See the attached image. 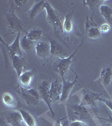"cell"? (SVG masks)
Returning <instances> with one entry per match:
<instances>
[{"label":"cell","mask_w":112,"mask_h":126,"mask_svg":"<svg viewBox=\"0 0 112 126\" xmlns=\"http://www.w3.org/2000/svg\"><path fill=\"white\" fill-rule=\"evenodd\" d=\"M20 33H17L16 34L15 40H14V42L11 45H7L3 41V40L2 38H0V41L3 45H4L7 49V52L9 55V58L10 56H15V55H18V56H23V53H22V49L20 46Z\"/></svg>","instance_id":"9"},{"label":"cell","mask_w":112,"mask_h":126,"mask_svg":"<svg viewBox=\"0 0 112 126\" xmlns=\"http://www.w3.org/2000/svg\"><path fill=\"white\" fill-rule=\"evenodd\" d=\"M50 86H51V83L48 81H43V82H40L39 84V86L37 87V91L40 94V99L43 100L44 103L46 104V106L48 107L49 110L52 113V116H55L54 111L52 107V101L51 99V96H50Z\"/></svg>","instance_id":"6"},{"label":"cell","mask_w":112,"mask_h":126,"mask_svg":"<svg viewBox=\"0 0 112 126\" xmlns=\"http://www.w3.org/2000/svg\"><path fill=\"white\" fill-rule=\"evenodd\" d=\"M111 99H112V95H111Z\"/></svg>","instance_id":"32"},{"label":"cell","mask_w":112,"mask_h":126,"mask_svg":"<svg viewBox=\"0 0 112 126\" xmlns=\"http://www.w3.org/2000/svg\"><path fill=\"white\" fill-rule=\"evenodd\" d=\"M99 30H100L101 33H104V34L109 33V32L111 30V25L109 23L105 22V23H103L100 26H99Z\"/></svg>","instance_id":"26"},{"label":"cell","mask_w":112,"mask_h":126,"mask_svg":"<svg viewBox=\"0 0 112 126\" xmlns=\"http://www.w3.org/2000/svg\"><path fill=\"white\" fill-rule=\"evenodd\" d=\"M62 85L57 80H55L54 82L51 83L50 86V96L52 103L59 102L62 94Z\"/></svg>","instance_id":"13"},{"label":"cell","mask_w":112,"mask_h":126,"mask_svg":"<svg viewBox=\"0 0 112 126\" xmlns=\"http://www.w3.org/2000/svg\"><path fill=\"white\" fill-rule=\"evenodd\" d=\"M12 3L15 4V7H17V8H20V7H22L24 3H27V1H25V0H15V1H11Z\"/></svg>","instance_id":"29"},{"label":"cell","mask_w":112,"mask_h":126,"mask_svg":"<svg viewBox=\"0 0 112 126\" xmlns=\"http://www.w3.org/2000/svg\"><path fill=\"white\" fill-rule=\"evenodd\" d=\"M108 117H109V119H104V120H105L107 122H109L111 125H112V116L110 114V113H108Z\"/></svg>","instance_id":"31"},{"label":"cell","mask_w":112,"mask_h":126,"mask_svg":"<svg viewBox=\"0 0 112 126\" xmlns=\"http://www.w3.org/2000/svg\"><path fill=\"white\" fill-rule=\"evenodd\" d=\"M20 113L23 118V123L25 126H37L36 119L32 114H30L29 112L24 110V109H20Z\"/></svg>","instance_id":"23"},{"label":"cell","mask_w":112,"mask_h":126,"mask_svg":"<svg viewBox=\"0 0 112 126\" xmlns=\"http://www.w3.org/2000/svg\"><path fill=\"white\" fill-rule=\"evenodd\" d=\"M2 101H3V104L7 108H9V109H14L18 104V102L15 99V97L9 93H4L2 95Z\"/></svg>","instance_id":"22"},{"label":"cell","mask_w":112,"mask_h":126,"mask_svg":"<svg viewBox=\"0 0 112 126\" xmlns=\"http://www.w3.org/2000/svg\"><path fill=\"white\" fill-rule=\"evenodd\" d=\"M83 43V40H82V42L79 46L75 49V50L73 52L72 54H70L68 57L63 58V59H58L57 61H56L54 63V66H53V70L56 72L59 76L61 77L62 80L66 79V75L68 74L70 66L72 65L73 62L74 61V56L76 55L77 52L78 51V50L82 47Z\"/></svg>","instance_id":"1"},{"label":"cell","mask_w":112,"mask_h":126,"mask_svg":"<svg viewBox=\"0 0 112 126\" xmlns=\"http://www.w3.org/2000/svg\"><path fill=\"white\" fill-rule=\"evenodd\" d=\"M69 107L73 109V112L74 114L78 115V117L83 118V117H90V113H89V107L83 106L82 104L78 105H69Z\"/></svg>","instance_id":"20"},{"label":"cell","mask_w":112,"mask_h":126,"mask_svg":"<svg viewBox=\"0 0 112 126\" xmlns=\"http://www.w3.org/2000/svg\"><path fill=\"white\" fill-rule=\"evenodd\" d=\"M34 43L35 42L29 40L25 35L23 36L20 40V46H21V49L24 52H30L31 49L33 48Z\"/></svg>","instance_id":"24"},{"label":"cell","mask_w":112,"mask_h":126,"mask_svg":"<svg viewBox=\"0 0 112 126\" xmlns=\"http://www.w3.org/2000/svg\"><path fill=\"white\" fill-rule=\"evenodd\" d=\"M10 61L12 62V66H13L14 70L15 71L16 74H17L18 78L23 73L24 68V60L23 56L15 55V56H10Z\"/></svg>","instance_id":"14"},{"label":"cell","mask_w":112,"mask_h":126,"mask_svg":"<svg viewBox=\"0 0 112 126\" xmlns=\"http://www.w3.org/2000/svg\"><path fill=\"white\" fill-rule=\"evenodd\" d=\"M49 43H50L51 47V56H56L58 59H63L68 57L69 56L68 52L63 46H62L58 41L55 40H49Z\"/></svg>","instance_id":"10"},{"label":"cell","mask_w":112,"mask_h":126,"mask_svg":"<svg viewBox=\"0 0 112 126\" xmlns=\"http://www.w3.org/2000/svg\"><path fill=\"white\" fill-rule=\"evenodd\" d=\"M96 81H99L104 87H106L111 84L112 81V70L111 67H104L99 73V78Z\"/></svg>","instance_id":"15"},{"label":"cell","mask_w":112,"mask_h":126,"mask_svg":"<svg viewBox=\"0 0 112 126\" xmlns=\"http://www.w3.org/2000/svg\"><path fill=\"white\" fill-rule=\"evenodd\" d=\"M99 102H102L112 113V99H107L105 98V97H100V98L99 99Z\"/></svg>","instance_id":"27"},{"label":"cell","mask_w":112,"mask_h":126,"mask_svg":"<svg viewBox=\"0 0 112 126\" xmlns=\"http://www.w3.org/2000/svg\"><path fill=\"white\" fill-rule=\"evenodd\" d=\"M54 126H63V125H62V119H57V120L56 121V123H55Z\"/></svg>","instance_id":"30"},{"label":"cell","mask_w":112,"mask_h":126,"mask_svg":"<svg viewBox=\"0 0 112 126\" xmlns=\"http://www.w3.org/2000/svg\"><path fill=\"white\" fill-rule=\"evenodd\" d=\"M78 93L80 94L79 103L89 108L96 106L97 102H99V99L100 98V97H102L100 93H93L92 91L85 88H82Z\"/></svg>","instance_id":"4"},{"label":"cell","mask_w":112,"mask_h":126,"mask_svg":"<svg viewBox=\"0 0 112 126\" xmlns=\"http://www.w3.org/2000/svg\"><path fill=\"white\" fill-rule=\"evenodd\" d=\"M110 126H112V125H110Z\"/></svg>","instance_id":"33"},{"label":"cell","mask_w":112,"mask_h":126,"mask_svg":"<svg viewBox=\"0 0 112 126\" xmlns=\"http://www.w3.org/2000/svg\"><path fill=\"white\" fill-rule=\"evenodd\" d=\"M77 81H78V76H77L76 73H75V78L73 81H68V80H66V79L62 80V94H61L59 103H64L68 101V97L70 96L71 93H72V91L75 86V84H76Z\"/></svg>","instance_id":"8"},{"label":"cell","mask_w":112,"mask_h":126,"mask_svg":"<svg viewBox=\"0 0 112 126\" xmlns=\"http://www.w3.org/2000/svg\"><path fill=\"white\" fill-rule=\"evenodd\" d=\"M69 126H88V125L80 119H76V120L71 121Z\"/></svg>","instance_id":"28"},{"label":"cell","mask_w":112,"mask_h":126,"mask_svg":"<svg viewBox=\"0 0 112 126\" xmlns=\"http://www.w3.org/2000/svg\"><path fill=\"white\" fill-rule=\"evenodd\" d=\"M85 30H86L87 36L89 39L97 40L100 37L101 32L99 27L97 25L96 23L93 21V18L91 16H87L86 23H85Z\"/></svg>","instance_id":"7"},{"label":"cell","mask_w":112,"mask_h":126,"mask_svg":"<svg viewBox=\"0 0 112 126\" xmlns=\"http://www.w3.org/2000/svg\"><path fill=\"white\" fill-rule=\"evenodd\" d=\"M6 23L8 29L11 32L22 33L24 30V24L22 20L15 13V9L12 6L9 7V11L6 13Z\"/></svg>","instance_id":"2"},{"label":"cell","mask_w":112,"mask_h":126,"mask_svg":"<svg viewBox=\"0 0 112 126\" xmlns=\"http://www.w3.org/2000/svg\"><path fill=\"white\" fill-rule=\"evenodd\" d=\"M44 34L43 30H41L40 28L38 27H34L32 29H30L29 31L26 33L25 36L28 38L29 40H32L33 42H38L40 41V39L42 38Z\"/></svg>","instance_id":"19"},{"label":"cell","mask_w":112,"mask_h":126,"mask_svg":"<svg viewBox=\"0 0 112 126\" xmlns=\"http://www.w3.org/2000/svg\"><path fill=\"white\" fill-rule=\"evenodd\" d=\"M36 74V71L35 69H30V70H26L22 73L18 78L19 79V87H24V88H28L30 87L32 79Z\"/></svg>","instance_id":"12"},{"label":"cell","mask_w":112,"mask_h":126,"mask_svg":"<svg viewBox=\"0 0 112 126\" xmlns=\"http://www.w3.org/2000/svg\"><path fill=\"white\" fill-rule=\"evenodd\" d=\"M73 14L74 11L70 12V13L67 14L63 18V21H62V31L65 34H70L73 32Z\"/></svg>","instance_id":"17"},{"label":"cell","mask_w":112,"mask_h":126,"mask_svg":"<svg viewBox=\"0 0 112 126\" xmlns=\"http://www.w3.org/2000/svg\"><path fill=\"white\" fill-rule=\"evenodd\" d=\"M101 16L106 20L107 23L112 25V8L107 4H101L99 8Z\"/></svg>","instance_id":"21"},{"label":"cell","mask_w":112,"mask_h":126,"mask_svg":"<svg viewBox=\"0 0 112 126\" xmlns=\"http://www.w3.org/2000/svg\"><path fill=\"white\" fill-rule=\"evenodd\" d=\"M44 9H46V1H45V0L36 1L29 11L30 19H34L35 18L39 15V14L41 13V11H43Z\"/></svg>","instance_id":"18"},{"label":"cell","mask_w":112,"mask_h":126,"mask_svg":"<svg viewBox=\"0 0 112 126\" xmlns=\"http://www.w3.org/2000/svg\"><path fill=\"white\" fill-rule=\"evenodd\" d=\"M6 119L11 126H21L23 123V118L19 110L9 113L6 115Z\"/></svg>","instance_id":"16"},{"label":"cell","mask_w":112,"mask_h":126,"mask_svg":"<svg viewBox=\"0 0 112 126\" xmlns=\"http://www.w3.org/2000/svg\"><path fill=\"white\" fill-rule=\"evenodd\" d=\"M103 1H99V0H95V1H91V0H89V1H83V3H84L86 6H88L89 9H90V11H93L97 9V8L100 7L101 4H103Z\"/></svg>","instance_id":"25"},{"label":"cell","mask_w":112,"mask_h":126,"mask_svg":"<svg viewBox=\"0 0 112 126\" xmlns=\"http://www.w3.org/2000/svg\"><path fill=\"white\" fill-rule=\"evenodd\" d=\"M35 50H36V56L41 59H47L51 56V47L50 43L46 41L40 40L36 42L35 46Z\"/></svg>","instance_id":"11"},{"label":"cell","mask_w":112,"mask_h":126,"mask_svg":"<svg viewBox=\"0 0 112 126\" xmlns=\"http://www.w3.org/2000/svg\"><path fill=\"white\" fill-rule=\"evenodd\" d=\"M45 10L46 13V20L56 31V29L62 24L63 19L62 18V15L55 8L52 7V5L48 1H46V9Z\"/></svg>","instance_id":"3"},{"label":"cell","mask_w":112,"mask_h":126,"mask_svg":"<svg viewBox=\"0 0 112 126\" xmlns=\"http://www.w3.org/2000/svg\"><path fill=\"white\" fill-rule=\"evenodd\" d=\"M18 92H19V96L24 99V102L29 106H36L39 103L40 100L38 91L34 88H31V87L24 88V87H19Z\"/></svg>","instance_id":"5"}]
</instances>
